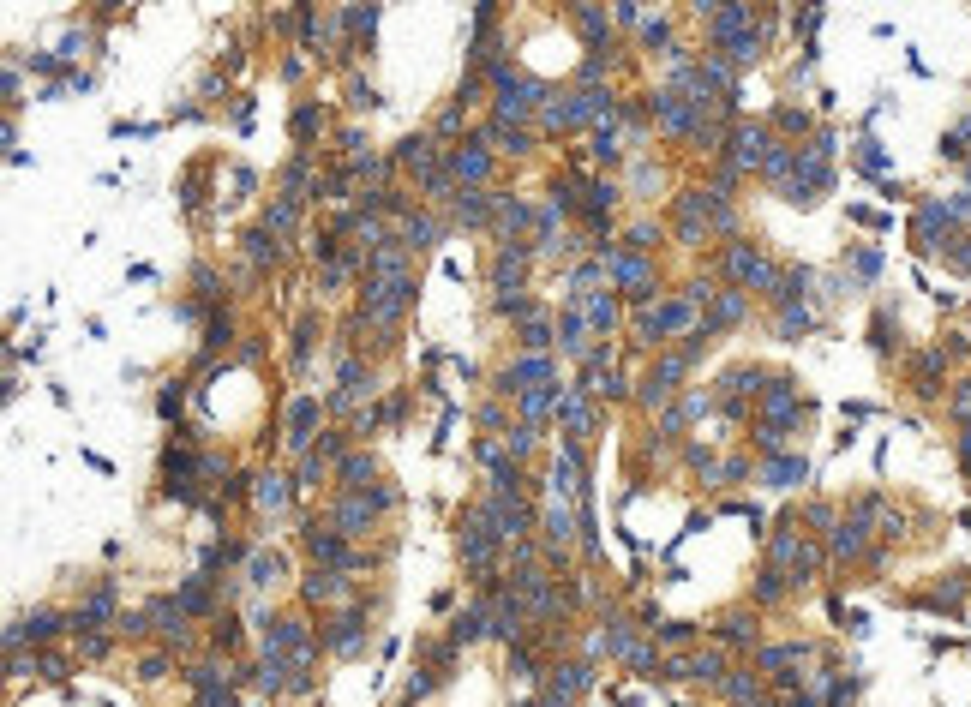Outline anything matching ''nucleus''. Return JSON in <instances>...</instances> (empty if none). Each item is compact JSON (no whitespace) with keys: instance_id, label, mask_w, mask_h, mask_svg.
Masks as SVG:
<instances>
[{"instance_id":"nucleus-24","label":"nucleus","mask_w":971,"mask_h":707,"mask_svg":"<svg viewBox=\"0 0 971 707\" xmlns=\"http://www.w3.org/2000/svg\"><path fill=\"white\" fill-rule=\"evenodd\" d=\"M324 642H330V654H360V642H366V618H360V612H342V618L324 630Z\"/></svg>"},{"instance_id":"nucleus-20","label":"nucleus","mask_w":971,"mask_h":707,"mask_svg":"<svg viewBox=\"0 0 971 707\" xmlns=\"http://www.w3.org/2000/svg\"><path fill=\"white\" fill-rule=\"evenodd\" d=\"M312 426H318V396H294L288 402V450H306Z\"/></svg>"},{"instance_id":"nucleus-46","label":"nucleus","mask_w":971,"mask_h":707,"mask_svg":"<svg viewBox=\"0 0 971 707\" xmlns=\"http://www.w3.org/2000/svg\"><path fill=\"white\" fill-rule=\"evenodd\" d=\"M642 42H648V48H666V54H672V24H666V18H648V24H642Z\"/></svg>"},{"instance_id":"nucleus-51","label":"nucleus","mask_w":971,"mask_h":707,"mask_svg":"<svg viewBox=\"0 0 971 707\" xmlns=\"http://www.w3.org/2000/svg\"><path fill=\"white\" fill-rule=\"evenodd\" d=\"M222 342H228V318H216V324H210V330H204V354H216V348H222Z\"/></svg>"},{"instance_id":"nucleus-1","label":"nucleus","mask_w":971,"mask_h":707,"mask_svg":"<svg viewBox=\"0 0 971 707\" xmlns=\"http://www.w3.org/2000/svg\"><path fill=\"white\" fill-rule=\"evenodd\" d=\"M606 252V288H618L630 306H654V258L630 246H600Z\"/></svg>"},{"instance_id":"nucleus-26","label":"nucleus","mask_w":971,"mask_h":707,"mask_svg":"<svg viewBox=\"0 0 971 707\" xmlns=\"http://www.w3.org/2000/svg\"><path fill=\"white\" fill-rule=\"evenodd\" d=\"M534 126H504V120H492L486 126V144H498V150H510V156H534Z\"/></svg>"},{"instance_id":"nucleus-29","label":"nucleus","mask_w":971,"mask_h":707,"mask_svg":"<svg viewBox=\"0 0 971 707\" xmlns=\"http://www.w3.org/2000/svg\"><path fill=\"white\" fill-rule=\"evenodd\" d=\"M378 474V462H372V450H354V456H342V468H336V480H342V492H366V480Z\"/></svg>"},{"instance_id":"nucleus-8","label":"nucleus","mask_w":971,"mask_h":707,"mask_svg":"<svg viewBox=\"0 0 971 707\" xmlns=\"http://www.w3.org/2000/svg\"><path fill=\"white\" fill-rule=\"evenodd\" d=\"M726 276H732V288H780V282H786V276H780L756 246H744V240L726 252Z\"/></svg>"},{"instance_id":"nucleus-25","label":"nucleus","mask_w":971,"mask_h":707,"mask_svg":"<svg viewBox=\"0 0 971 707\" xmlns=\"http://www.w3.org/2000/svg\"><path fill=\"white\" fill-rule=\"evenodd\" d=\"M570 24L594 42V54H606V42H612V18H606L600 6H570Z\"/></svg>"},{"instance_id":"nucleus-39","label":"nucleus","mask_w":971,"mask_h":707,"mask_svg":"<svg viewBox=\"0 0 971 707\" xmlns=\"http://www.w3.org/2000/svg\"><path fill=\"white\" fill-rule=\"evenodd\" d=\"M318 132H324V108H312V102H300V108H294V138H300V144H312Z\"/></svg>"},{"instance_id":"nucleus-21","label":"nucleus","mask_w":971,"mask_h":707,"mask_svg":"<svg viewBox=\"0 0 971 707\" xmlns=\"http://www.w3.org/2000/svg\"><path fill=\"white\" fill-rule=\"evenodd\" d=\"M144 612H150V630H156L168 648H180V642H186V612H180L174 600H150Z\"/></svg>"},{"instance_id":"nucleus-47","label":"nucleus","mask_w":971,"mask_h":707,"mask_svg":"<svg viewBox=\"0 0 971 707\" xmlns=\"http://www.w3.org/2000/svg\"><path fill=\"white\" fill-rule=\"evenodd\" d=\"M348 108H354V114H372V108H378V90L354 78V84H348Z\"/></svg>"},{"instance_id":"nucleus-49","label":"nucleus","mask_w":971,"mask_h":707,"mask_svg":"<svg viewBox=\"0 0 971 707\" xmlns=\"http://www.w3.org/2000/svg\"><path fill=\"white\" fill-rule=\"evenodd\" d=\"M156 408H162V414H180V408H186V390H180V384H162Z\"/></svg>"},{"instance_id":"nucleus-50","label":"nucleus","mask_w":971,"mask_h":707,"mask_svg":"<svg viewBox=\"0 0 971 707\" xmlns=\"http://www.w3.org/2000/svg\"><path fill=\"white\" fill-rule=\"evenodd\" d=\"M84 48H90V36H84V30H72V36H66V42H60V60H78V54H84Z\"/></svg>"},{"instance_id":"nucleus-22","label":"nucleus","mask_w":971,"mask_h":707,"mask_svg":"<svg viewBox=\"0 0 971 707\" xmlns=\"http://www.w3.org/2000/svg\"><path fill=\"white\" fill-rule=\"evenodd\" d=\"M582 306V318L594 324V330H612L618 318H624V306H618V288H594L588 300H576Z\"/></svg>"},{"instance_id":"nucleus-16","label":"nucleus","mask_w":971,"mask_h":707,"mask_svg":"<svg viewBox=\"0 0 971 707\" xmlns=\"http://www.w3.org/2000/svg\"><path fill=\"white\" fill-rule=\"evenodd\" d=\"M102 624H114V582H96L90 600L72 612V630H102Z\"/></svg>"},{"instance_id":"nucleus-31","label":"nucleus","mask_w":971,"mask_h":707,"mask_svg":"<svg viewBox=\"0 0 971 707\" xmlns=\"http://www.w3.org/2000/svg\"><path fill=\"white\" fill-rule=\"evenodd\" d=\"M300 204H306V198H294V192H282V198L270 204V216H264V228H270L276 240H282V234H294V222H300Z\"/></svg>"},{"instance_id":"nucleus-42","label":"nucleus","mask_w":971,"mask_h":707,"mask_svg":"<svg viewBox=\"0 0 971 707\" xmlns=\"http://www.w3.org/2000/svg\"><path fill=\"white\" fill-rule=\"evenodd\" d=\"M810 468H804V456H774L768 462V486H792V480H804Z\"/></svg>"},{"instance_id":"nucleus-23","label":"nucleus","mask_w":971,"mask_h":707,"mask_svg":"<svg viewBox=\"0 0 971 707\" xmlns=\"http://www.w3.org/2000/svg\"><path fill=\"white\" fill-rule=\"evenodd\" d=\"M762 408H768V426H774V432H786V426L798 420V396H792V384H786V378H774V384H768V396H762Z\"/></svg>"},{"instance_id":"nucleus-43","label":"nucleus","mask_w":971,"mask_h":707,"mask_svg":"<svg viewBox=\"0 0 971 707\" xmlns=\"http://www.w3.org/2000/svg\"><path fill=\"white\" fill-rule=\"evenodd\" d=\"M324 474H330V468H324V456H318V450H306V456H300V468H294V486L306 492V486H318Z\"/></svg>"},{"instance_id":"nucleus-34","label":"nucleus","mask_w":971,"mask_h":707,"mask_svg":"<svg viewBox=\"0 0 971 707\" xmlns=\"http://www.w3.org/2000/svg\"><path fill=\"white\" fill-rule=\"evenodd\" d=\"M552 342H558V330H552L546 318H528V324L516 330V348H522V354H546Z\"/></svg>"},{"instance_id":"nucleus-7","label":"nucleus","mask_w":971,"mask_h":707,"mask_svg":"<svg viewBox=\"0 0 971 707\" xmlns=\"http://www.w3.org/2000/svg\"><path fill=\"white\" fill-rule=\"evenodd\" d=\"M528 264H534V252H528L522 240H504V246L492 252V300L528 294V288H522V282H528Z\"/></svg>"},{"instance_id":"nucleus-12","label":"nucleus","mask_w":971,"mask_h":707,"mask_svg":"<svg viewBox=\"0 0 971 707\" xmlns=\"http://www.w3.org/2000/svg\"><path fill=\"white\" fill-rule=\"evenodd\" d=\"M774 138H768V126H738L732 132V168H768L774 162Z\"/></svg>"},{"instance_id":"nucleus-17","label":"nucleus","mask_w":971,"mask_h":707,"mask_svg":"<svg viewBox=\"0 0 971 707\" xmlns=\"http://www.w3.org/2000/svg\"><path fill=\"white\" fill-rule=\"evenodd\" d=\"M558 426H564V438H588L594 408H588V396H582V390H558Z\"/></svg>"},{"instance_id":"nucleus-33","label":"nucleus","mask_w":971,"mask_h":707,"mask_svg":"<svg viewBox=\"0 0 971 707\" xmlns=\"http://www.w3.org/2000/svg\"><path fill=\"white\" fill-rule=\"evenodd\" d=\"M276 258H282L276 234H270V228H252V234H246V264H252V270H264V264H276Z\"/></svg>"},{"instance_id":"nucleus-55","label":"nucleus","mask_w":971,"mask_h":707,"mask_svg":"<svg viewBox=\"0 0 971 707\" xmlns=\"http://www.w3.org/2000/svg\"><path fill=\"white\" fill-rule=\"evenodd\" d=\"M750 707H768V702H750Z\"/></svg>"},{"instance_id":"nucleus-38","label":"nucleus","mask_w":971,"mask_h":707,"mask_svg":"<svg viewBox=\"0 0 971 707\" xmlns=\"http://www.w3.org/2000/svg\"><path fill=\"white\" fill-rule=\"evenodd\" d=\"M336 18H342L348 36H372V30H378V6H342Z\"/></svg>"},{"instance_id":"nucleus-18","label":"nucleus","mask_w":971,"mask_h":707,"mask_svg":"<svg viewBox=\"0 0 971 707\" xmlns=\"http://www.w3.org/2000/svg\"><path fill=\"white\" fill-rule=\"evenodd\" d=\"M294 492H300V486H294L288 474H276V468H270V474H258V492H252V504H258L264 516H282Z\"/></svg>"},{"instance_id":"nucleus-36","label":"nucleus","mask_w":971,"mask_h":707,"mask_svg":"<svg viewBox=\"0 0 971 707\" xmlns=\"http://www.w3.org/2000/svg\"><path fill=\"white\" fill-rule=\"evenodd\" d=\"M276 576H282V558H276V552H252V558H246V582H252V588H270Z\"/></svg>"},{"instance_id":"nucleus-48","label":"nucleus","mask_w":971,"mask_h":707,"mask_svg":"<svg viewBox=\"0 0 971 707\" xmlns=\"http://www.w3.org/2000/svg\"><path fill=\"white\" fill-rule=\"evenodd\" d=\"M210 642H216V654H222V648H234V642H240V624H234V618H216Z\"/></svg>"},{"instance_id":"nucleus-32","label":"nucleus","mask_w":971,"mask_h":707,"mask_svg":"<svg viewBox=\"0 0 971 707\" xmlns=\"http://www.w3.org/2000/svg\"><path fill=\"white\" fill-rule=\"evenodd\" d=\"M210 600H216V594H210V576H192V582L174 594V606H180L186 618H204V612H210Z\"/></svg>"},{"instance_id":"nucleus-52","label":"nucleus","mask_w":971,"mask_h":707,"mask_svg":"<svg viewBox=\"0 0 971 707\" xmlns=\"http://www.w3.org/2000/svg\"><path fill=\"white\" fill-rule=\"evenodd\" d=\"M660 636H666V642H678V648H684V642H696V624H666V630H660Z\"/></svg>"},{"instance_id":"nucleus-4","label":"nucleus","mask_w":971,"mask_h":707,"mask_svg":"<svg viewBox=\"0 0 971 707\" xmlns=\"http://www.w3.org/2000/svg\"><path fill=\"white\" fill-rule=\"evenodd\" d=\"M498 546H504V534L492 528V516H486V504H474V510L462 516V534H456V552H462V570H474V576H486V570H492V558H498Z\"/></svg>"},{"instance_id":"nucleus-19","label":"nucleus","mask_w":971,"mask_h":707,"mask_svg":"<svg viewBox=\"0 0 971 707\" xmlns=\"http://www.w3.org/2000/svg\"><path fill=\"white\" fill-rule=\"evenodd\" d=\"M300 594H306V606H330V600H342L348 594V582H342V570H306L300 576Z\"/></svg>"},{"instance_id":"nucleus-3","label":"nucleus","mask_w":971,"mask_h":707,"mask_svg":"<svg viewBox=\"0 0 971 707\" xmlns=\"http://www.w3.org/2000/svg\"><path fill=\"white\" fill-rule=\"evenodd\" d=\"M696 330V300L678 294V300H654V306H636V336L642 342H666V336H690Z\"/></svg>"},{"instance_id":"nucleus-30","label":"nucleus","mask_w":971,"mask_h":707,"mask_svg":"<svg viewBox=\"0 0 971 707\" xmlns=\"http://www.w3.org/2000/svg\"><path fill=\"white\" fill-rule=\"evenodd\" d=\"M588 684H594V666H558V672H552V690H546V696H558V702L570 707V696H582Z\"/></svg>"},{"instance_id":"nucleus-54","label":"nucleus","mask_w":971,"mask_h":707,"mask_svg":"<svg viewBox=\"0 0 971 707\" xmlns=\"http://www.w3.org/2000/svg\"><path fill=\"white\" fill-rule=\"evenodd\" d=\"M432 684H438L432 672H414V678H408V696H432Z\"/></svg>"},{"instance_id":"nucleus-14","label":"nucleus","mask_w":971,"mask_h":707,"mask_svg":"<svg viewBox=\"0 0 971 707\" xmlns=\"http://www.w3.org/2000/svg\"><path fill=\"white\" fill-rule=\"evenodd\" d=\"M360 396H378V384H372V372H366L360 360H342V372H336V396H330V408L342 414V408H354Z\"/></svg>"},{"instance_id":"nucleus-28","label":"nucleus","mask_w":971,"mask_h":707,"mask_svg":"<svg viewBox=\"0 0 971 707\" xmlns=\"http://www.w3.org/2000/svg\"><path fill=\"white\" fill-rule=\"evenodd\" d=\"M744 306H750V294H744V288H720V294H714V312H708L702 324H708V330H726V324H738V318H744Z\"/></svg>"},{"instance_id":"nucleus-5","label":"nucleus","mask_w":971,"mask_h":707,"mask_svg":"<svg viewBox=\"0 0 971 707\" xmlns=\"http://www.w3.org/2000/svg\"><path fill=\"white\" fill-rule=\"evenodd\" d=\"M444 168H450V180H456L462 192H486V180H492V150H486V138L450 144V150H444Z\"/></svg>"},{"instance_id":"nucleus-53","label":"nucleus","mask_w":971,"mask_h":707,"mask_svg":"<svg viewBox=\"0 0 971 707\" xmlns=\"http://www.w3.org/2000/svg\"><path fill=\"white\" fill-rule=\"evenodd\" d=\"M162 672H168V654H150V660L138 666V678H162Z\"/></svg>"},{"instance_id":"nucleus-9","label":"nucleus","mask_w":971,"mask_h":707,"mask_svg":"<svg viewBox=\"0 0 971 707\" xmlns=\"http://www.w3.org/2000/svg\"><path fill=\"white\" fill-rule=\"evenodd\" d=\"M498 384H504L510 396H528V390H552V384H558V366H552L546 354H522L516 366H504V372H498Z\"/></svg>"},{"instance_id":"nucleus-6","label":"nucleus","mask_w":971,"mask_h":707,"mask_svg":"<svg viewBox=\"0 0 971 707\" xmlns=\"http://www.w3.org/2000/svg\"><path fill=\"white\" fill-rule=\"evenodd\" d=\"M300 552H306V558H312L318 570H342V576H348V570L360 564V558L348 552V534H336V528H318V522H306V528H300Z\"/></svg>"},{"instance_id":"nucleus-10","label":"nucleus","mask_w":971,"mask_h":707,"mask_svg":"<svg viewBox=\"0 0 971 707\" xmlns=\"http://www.w3.org/2000/svg\"><path fill=\"white\" fill-rule=\"evenodd\" d=\"M540 534H546L552 558H558V552H570V540L582 534V516L570 510V498H552V492H546V504H540Z\"/></svg>"},{"instance_id":"nucleus-11","label":"nucleus","mask_w":971,"mask_h":707,"mask_svg":"<svg viewBox=\"0 0 971 707\" xmlns=\"http://www.w3.org/2000/svg\"><path fill=\"white\" fill-rule=\"evenodd\" d=\"M390 162H396V168H408L414 180H432V174L444 168V150H438V144H432L426 132H408V138H402V144L390 150Z\"/></svg>"},{"instance_id":"nucleus-2","label":"nucleus","mask_w":971,"mask_h":707,"mask_svg":"<svg viewBox=\"0 0 971 707\" xmlns=\"http://www.w3.org/2000/svg\"><path fill=\"white\" fill-rule=\"evenodd\" d=\"M408 300H414V276H366V288H360V318H366L372 330H396V318L408 312Z\"/></svg>"},{"instance_id":"nucleus-44","label":"nucleus","mask_w":971,"mask_h":707,"mask_svg":"<svg viewBox=\"0 0 971 707\" xmlns=\"http://www.w3.org/2000/svg\"><path fill=\"white\" fill-rule=\"evenodd\" d=\"M654 246H660V222H636L630 228V252H648L654 258Z\"/></svg>"},{"instance_id":"nucleus-27","label":"nucleus","mask_w":971,"mask_h":707,"mask_svg":"<svg viewBox=\"0 0 971 707\" xmlns=\"http://www.w3.org/2000/svg\"><path fill=\"white\" fill-rule=\"evenodd\" d=\"M534 216H540L534 204H522V198H498V216H492V228H498V234L510 240V234H528V228H534Z\"/></svg>"},{"instance_id":"nucleus-41","label":"nucleus","mask_w":971,"mask_h":707,"mask_svg":"<svg viewBox=\"0 0 971 707\" xmlns=\"http://www.w3.org/2000/svg\"><path fill=\"white\" fill-rule=\"evenodd\" d=\"M504 438H510V444H504V450H510V456H516V462H522V456H534V450H540V426H528V420H522V426H510V432H504Z\"/></svg>"},{"instance_id":"nucleus-40","label":"nucleus","mask_w":971,"mask_h":707,"mask_svg":"<svg viewBox=\"0 0 971 707\" xmlns=\"http://www.w3.org/2000/svg\"><path fill=\"white\" fill-rule=\"evenodd\" d=\"M594 156H600V162H606V168H618V162H624V144H618V120H612V126H600V132H594Z\"/></svg>"},{"instance_id":"nucleus-37","label":"nucleus","mask_w":971,"mask_h":707,"mask_svg":"<svg viewBox=\"0 0 971 707\" xmlns=\"http://www.w3.org/2000/svg\"><path fill=\"white\" fill-rule=\"evenodd\" d=\"M726 696H732L738 707L762 702V672H732V678H726Z\"/></svg>"},{"instance_id":"nucleus-35","label":"nucleus","mask_w":971,"mask_h":707,"mask_svg":"<svg viewBox=\"0 0 971 707\" xmlns=\"http://www.w3.org/2000/svg\"><path fill=\"white\" fill-rule=\"evenodd\" d=\"M714 636H720L726 648H756V618H750V612H732Z\"/></svg>"},{"instance_id":"nucleus-45","label":"nucleus","mask_w":971,"mask_h":707,"mask_svg":"<svg viewBox=\"0 0 971 707\" xmlns=\"http://www.w3.org/2000/svg\"><path fill=\"white\" fill-rule=\"evenodd\" d=\"M780 594H786V576H780V564H768L756 576V600H780Z\"/></svg>"},{"instance_id":"nucleus-15","label":"nucleus","mask_w":971,"mask_h":707,"mask_svg":"<svg viewBox=\"0 0 971 707\" xmlns=\"http://www.w3.org/2000/svg\"><path fill=\"white\" fill-rule=\"evenodd\" d=\"M588 336H594V324L582 318V306H564V318H558V348H564V354H576V360H588V354H594V342H588Z\"/></svg>"},{"instance_id":"nucleus-13","label":"nucleus","mask_w":971,"mask_h":707,"mask_svg":"<svg viewBox=\"0 0 971 707\" xmlns=\"http://www.w3.org/2000/svg\"><path fill=\"white\" fill-rule=\"evenodd\" d=\"M402 240H408V252H438V246H444V216L408 210V216H402Z\"/></svg>"}]
</instances>
